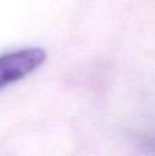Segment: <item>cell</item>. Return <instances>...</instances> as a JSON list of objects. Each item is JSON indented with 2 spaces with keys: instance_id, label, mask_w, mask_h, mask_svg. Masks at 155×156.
<instances>
[{
  "instance_id": "6da1fadb",
  "label": "cell",
  "mask_w": 155,
  "mask_h": 156,
  "mask_svg": "<svg viewBox=\"0 0 155 156\" xmlns=\"http://www.w3.org/2000/svg\"><path fill=\"white\" fill-rule=\"evenodd\" d=\"M47 58L41 48H25L0 56V89L22 80L40 67Z\"/></svg>"
}]
</instances>
